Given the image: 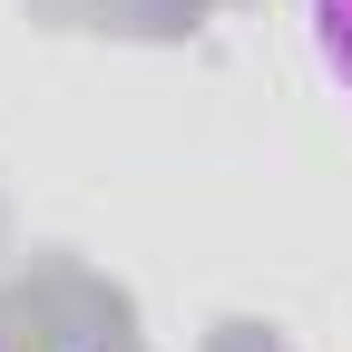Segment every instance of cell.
<instances>
[{"label":"cell","mask_w":352,"mask_h":352,"mask_svg":"<svg viewBox=\"0 0 352 352\" xmlns=\"http://www.w3.org/2000/svg\"><path fill=\"white\" fill-rule=\"evenodd\" d=\"M303 30H314V59H323V78L352 98V0H303Z\"/></svg>","instance_id":"obj_1"}]
</instances>
